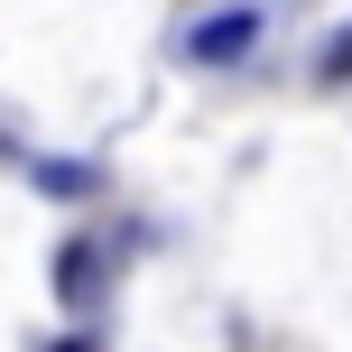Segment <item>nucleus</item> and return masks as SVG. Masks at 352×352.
<instances>
[{"mask_svg": "<svg viewBox=\"0 0 352 352\" xmlns=\"http://www.w3.org/2000/svg\"><path fill=\"white\" fill-rule=\"evenodd\" d=\"M250 37H260V19H250V10H232V19H204V28H195V56H204V65H232V56H241Z\"/></svg>", "mask_w": 352, "mask_h": 352, "instance_id": "f257e3e1", "label": "nucleus"}, {"mask_svg": "<svg viewBox=\"0 0 352 352\" xmlns=\"http://www.w3.org/2000/svg\"><path fill=\"white\" fill-rule=\"evenodd\" d=\"M56 287H65V297H93V260H84V250H65V260H56Z\"/></svg>", "mask_w": 352, "mask_h": 352, "instance_id": "f03ea898", "label": "nucleus"}, {"mask_svg": "<svg viewBox=\"0 0 352 352\" xmlns=\"http://www.w3.org/2000/svg\"><path fill=\"white\" fill-rule=\"evenodd\" d=\"M334 74H352V28H343V47H334Z\"/></svg>", "mask_w": 352, "mask_h": 352, "instance_id": "7ed1b4c3", "label": "nucleus"}, {"mask_svg": "<svg viewBox=\"0 0 352 352\" xmlns=\"http://www.w3.org/2000/svg\"><path fill=\"white\" fill-rule=\"evenodd\" d=\"M56 352H93V343H56Z\"/></svg>", "mask_w": 352, "mask_h": 352, "instance_id": "20e7f679", "label": "nucleus"}]
</instances>
